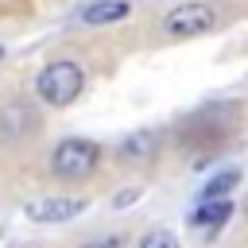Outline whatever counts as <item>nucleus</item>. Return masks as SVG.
I'll return each mask as SVG.
<instances>
[{
	"mask_svg": "<svg viewBox=\"0 0 248 248\" xmlns=\"http://www.w3.org/2000/svg\"><path fill=\"white\" fill-rule=\"evenodd\" d=\"M81 89H85V74H81V66H78V62H70V58L46 62V66H43V74H39V81H35L39 101H46V105H54V108L74 105Z\"/></svg>",
	"mask_w": 248,
	"mask_h": 248,
	"instance_id": "nucleus-1",
	"label": "nucleus"
},
{
	"mask_svg": "<svg viewBox=\"0 0 248 248\" xmlns=\"http://www.w3.org/2000/svg\"><path fill=\"white\" fill-rule=\"evenodd\" d=\"M97 163H101V147L89 143V140H78V136L54 143V151H50V174L54 178H66V182L89 178L97 170Z\"/></svg>",
	"mask_w": 248,
	"mask_h": 248,
	"instance_id": "nucleus-2",
	"label": "nucleus"
},
{
	"mask_svg": "<svg viewBox=\"0 0 248 248\" xmlns=\"http://www.w3.org/2000/svg\"><path fill=\"white\" fill-rule=\"evenodd\" d=\"M217 23V8L205 4V0H186V4H174L167 16H163V31L170 39H194V35H205L213 31Z\"/></svg>",
	"mask_w": 248,
	"mask_h": 248,
	"instance_id": "nucleus-3",
	"label": "nucleus"
},
{
	"mask_svg": "<svg viewBox=\"0 0 248 248\" xmlns=\"http://www.w3.org/2000/svg\"><path fill=\"white\" fill-rule=\"evenodd\" d=\"M85 209V198H31L23 205V217L27 221H39V225H54V221H70Z\"/></svg>",
	"mask_w": 248,
	"mask_h": 248,
	"instance_id": "nucleus-4",
	"label": "nucleus"
},
{
	"mask_svg": "<svg viewBox=\"0 0 248 248\" xmlns=\"http://www.w3.org/2000/svg\"><path fill=\"white\" fill-rule=\"evenodd\" d=\"M35 124H39V116H35V108L23 105V101H8V105L0 108V140H4V143H19L23 136L35 132Z\"/></svg>",
	"mask_w": 248,
	"mask_h": 248,
	"instance_id": "nucleus-5",
	"label": "nucleus"
},
{
	"mask_svg": "<svg viewBox=\"0 0 248 248\" xmlns=\"http://www.w3.org/2000/svg\"><path fill=\"white\" fill-rule=\"evenodd\" d=\"M155 151H159V136L151 128H136L120 140V159L124 163H147Z\"/></svg>",
	"mask_w": 248,
	"mask_h": 248,
	"instance_id": "nucleus-6",
	"label": "nucleus"
},
{
	"mask_svg": "<svg viewBox=\"0 0 248 248\" xmlns=\"http://www.w3.org/2000/svg\"><path fill=\"white\" fill-rule=\"evenodd\" d=\"M132 16V4L128 0H93L89 8H81V23L89 27H105V23H120Z\"/></svg>",
	"mask_w": 248,
	"mask_h": 248,
	"instance_id": "nucleus-7",
	"label": "nucleus"
},
{
	"mask_svg": "<svg viewBox=\"0 0 248 248\" xmlns=\"http://www.w3.org/2000/svg\"><path fill=\"white\" fill-rule=\"evenodd\" d=\"M229 217H232V202H229V198H217V202H202V205L190 213V225H194V229H205V232H217Z\"/></svg>",
	"mask_w": 248,
	"mask_h": 248,
	"instance_id": "nucleus-8",
	"label": "nucleus"
},
{
	"mask_svg": "<svg viewBox=\"0 0 248 248\" xmlns=\"http://www.w3.org/2000/svg\"><path fill=\"white\" fill-rule=\"evenodd\" d=\"M240 182V170H221V174H213L205 186H202V202H217V198H229L232 194V186Z\"/></svg>",
	"mask_w": 248,
	"mask_h": 248,
	"instance_id": "nucleus-9",
	"label": "nucleus"
},
{
	"mask_svg": "<svg viewBox=\"0 0 248 248\" xmlns=\"http://www.w3.org/2000/svg\"><path fill=\"white\" fill-rule=\"evenodd\" d=\"M140 248H178V240H174V232H167V229H151V232H143Z\"/></svg>",
	"mask_w": 248,
	"mask_h": 248,
	"instance_id": "nucleus-10",
	"label": "nucleus"
},
{
	"mask_svg": "<svg viewBox=\"0 0 248 248\" xmlns=\"http://www.w3.org/2000/svg\"><path fill=\"white\" fill-rule=\"evenodd\" d=\"M85 248H124V240L120 236H101V240H89Z\"/></svg>",
	"mask_w": 248,
	"mask_h": 248,
	"instance_id": "nucleus-11",
	"label": "nucleus"
}]
</instances>
